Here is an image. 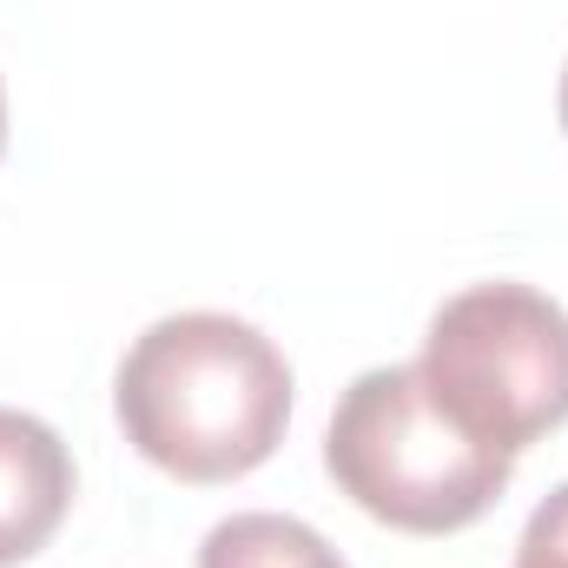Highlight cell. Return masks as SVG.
Segmentation results:
<instances>
[{
    "label": "cell",
    "mask_w": 568,
    "mask_h": 568,
    "mask_svg": "<svg viewBox=\"0 0 568 568\" xmlns=\"http://www.w3.org/2000/svg\"><path fill=\"white\" fill-rule=\"evenodd\" d=\"M126 443L179 483H239L291 429V364L232 311H179L145 324L113 377Z\"/></svg>",
    "instance_id": "cell-1"
},
{
    "label": "cell",
    "mask_w": 568,
    "mask_h": 568,
    "mask_svg": "<svg viewBox=\"0 0 568 568\" xmlns=\"http://www.w3.org/2000/svg\"><path fill=\"white\" fill-rule=\"evenodd\" d=\"M324 469L371 523L404 536H456L496 509L516 456L463 424L417 364H377L337 397Z\"/></svg>",
    "instance_id": "cell-2"
},
{
    "label": "cell",
    "mask_w": 568,
    "mask_h": 568,
    "mask_svg": "<svg viewBox=\"0 0 568 568\" xmlns=\"http://www.w3.org/2000/svg\"><path fill=\"white\" fill-rule=\"evenodd\" d=\"M417 371L476 436L523 456L568 424V311L536 284H469L429 317Z\"/></svg>",
    "instance_id": "cell-3"
},
{
    "label": "cell",
    "mask_w": 568,
    "mask_h": 568,
    "mask_svg": "<svg viewBox=\"0 0 568 568\" xmlns=\"http://www.w3.org/2000/svg\"><path fill=\"white\" fill-rule=\"evenodd\" d=\"M73 509V449L60 429L0 404V568L33 562Z\"/></svg>",
    "instance_id": "cell-4"
},
{
    "label": "cell",
    "mask_w": 568,
    "mask_h": 568,
    "mask_svg": "<svg viewBox=\"0 0 568 568\" xmlns=\"http://www.w3.org/2000/svg\"><path fill=\"white\" fill-rule=\"evenodd\" d=\"M199 568H351V562L311 523L272 516V509H245V516H225L205 536Z\"/></svg>",
    "instance_id": "cell-5"
},
{
    "label": "cell",
    "mask_w": 568,
    "mask_h": 568,
    "mask_svg": "<svg viewBox=\"0 0 568 568\" xmlns=\"http://www.w3.org/2000/svg\"><path fill=\"white\" fill-rule=\"evenodd\" d=\"M516 568H568V483L529 516L516 542Z\"/></svg>",
    "instance_id": "cell-6"
},
{
    "label": "cell",
    "mask_w": 568,
    "mask_h": 568,
    "mask_svg": "<svg viewBox=\"0 0 568 568\" xmlns=\"http://www.w3.org/2000/svg\"><path fill=\"white\" fill-rule=\"evenodd\" d=\"M556 113H562V133H568V67H562V93H556Z\"/></svg>",
    "instance_id": "cell-7"
},
{
    "label": "cell",
    "mask_w": 568,
    "mask_h": 568,
    "mask_svg": "<svg viewBox=\"0 0 568 568\" xmlns=\"http://www.w3.org/2000/svg\"><path fill=\"white\" fill-rule=\"evenodd\" d=\"M0 152H7V87H0Z\"/></svg>",
    "instance_id": "cell-8"
}]
</instances>
